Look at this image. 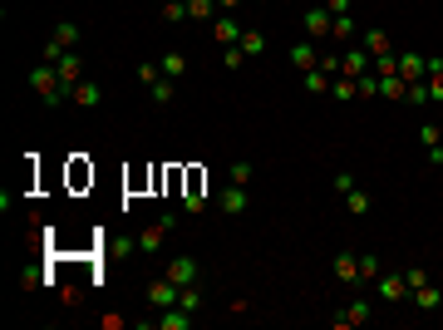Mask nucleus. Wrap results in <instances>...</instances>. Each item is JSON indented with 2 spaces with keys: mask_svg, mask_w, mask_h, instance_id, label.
I'll use <instances>...</instances> for the list:
<instances>
[{
  "mask_svg": "<svg viewBox=\"0 0 443 330\" xmlns=\"http://www.w3.org/2000/svg\"><path fill=\"white\" fill-rule=\"evenodd\" d=\"M414 306H419V311H439L443 291H439V286H419V291H414Z\"/></svg>",
  "mask_w": 443,
  "mask_h": 330,
  "instance_id": "nucleus-23",
  "label": "nucleus"
},
{
  "mask_svg": "<svg viewBox=\"0 0 443 330\" xmlns=\"http://www.w3.org/2000/svg\"><path fill=\"white\" fill-rule=\"evenodd\" d=\"M364 321H369V306H364V301H355V306H350L335 326H364Z\"/></svg>",
  "mask_w": 443,
  "mask_h": 330,
  "instance_id": "nucleus-27",
  "label": "nucleus"
},
{
  "mask_svg": "<svg viewBox=\"0 0 443 330\" xmlns=\"http://www.w3.org/2000/svg\"><path fill=\"white\" fill-rule=\"evenodd\" d=\"M236 45H241V55H246V59H256V55L266 50V35H261V30H241V40H236Z\"/></svg>",
  "mask_w": 443,
  "mask_h": 330,
  "instance_id": "nucleus-20",
  "label": "nucleus"
},
{
  "mask_svg": "<svg viewBox=\"0 0 443 330\" xmlns=\"http://www.w3.org/2000/svg\"><path fill=\"white\" fill-rule=\"evenodd\" d=\"M217 207L226 212V217H241V212H246V188H241V183H231V188L217 198Z\"/></svg>",
  "mask_w": 443,
  "mask_h": 330,
  "instance_id": "nucleus-10",
  "label": "nucleus"
},
{
  "mask_svg": "<svg viewBox=\"0 0 443 330\" xmlns=\"http://www.w3.org/2000/svg\"><path fill=\"white\" fill-rule=\"evenodd\" d=\"M374 74L384 79V74H399V59L394 55H374Z\"/></svg>",
  "mask_w": 443,
  "mask_h": 330,
  "instance_id": "nucleus-32",
  "label": "nucleus"
},
{
  "mask_svg": "<svg viewBox=\"0 0 443 330\" xmlns=\"http://www.w3.org/2000/svg\"><path fill=\"white\" fill-rule=\"evenodd\" d=\"M69 183H74V188H84V183H94V168H84V163L74 158V168H69Z\"/></svg>",
  "mask_w": 443,
  "mask_h": 330,
  "instance_id": "nucleus-35",
  "label": "nucleus"
},
{
  "mask_svg": "<svg viewBox=\"0 0 443 330\" xmlns=\"http://www.w3.org/2000/svg\"><path fill=\"white\" fill-rule=\"evenodd\" d=\"M168 232H173V217H168V222H153V227H148V232L138 237V251H163Z\"/></svg>",
  "mask_w": 443,
  "mask_h": 330,
  "instance_id": "nucleus-9",
  "label": "nucleus"
},
{
  "mask_svg": "<svg viewBox=\"0 0 443 330\" xmlns=\"http://www.w3.org/2000/svg\"><path fill=\"white\" fill-rule=\"evenodd\" d=\"M404 276H409V291H419V286H429V271H424V266H409Z\"/></svg>",
  "mask_w": 443,
  "mask_h": 330,
  "instance_id": "nucleus-40",
  "label": "nucleus"
},
{
  "mask_svg": "<svg viewBox=\"0 0 443 330\" xmlns=\"http://www.w3.org/2000/svg\"><path fill=\"white\" fill-rule=\"evenodd\" d=\"M350 5H355V0H326V10H330V15H350Z\"/></svg>",
  "mask_w": 443,
  "mask_h": 330,
  "instance_id": "nucleus-43",
  "label": "nucleus"
},
{
  "mask_svg": "<svg viewBox=\"0 0 443 330\" xmlns=\"http://www.w3.org/2000/svg\"><path fill=\"white\" fill-rule=\"evenodd\" d=\"M178 306H183V311H202V291H197V281H192V286H183Z\"/></svg>",
  "mask_w": 443,
  "mask_h": 330,
  "instance_id": "nucleus-30",
  "label": "nucleus"
},
{
  "mask_svg": "<svg viewBox=\"0 0 443 330\" xmlns=\"http://www.w3.org/2000/svg\"><path fill=\"white\" fill-rule=\"evenodd\" d=\"M212 40H217V45H236V40H241V25H236L231 15H217V20H212Z\"/></svg>",
  "mask_w": 443,
  "mask_h": 330,
  "instance_id": "nucleus-13",
  "label": "nucleus"
},
{
  "mask_svg": "<svg viewBox=\"0 0 443 330\" xmlns=\"http://www.w3.org/2000/svg\"><path fill=\"white\" fill-rule=\"evenodd\" d=\"M359 281H379V256H374V251L359 256Z\"/></svg>",
  "mask_w": 443,
  "mask_h": 330,
  "instance_id": "nucleus-29",
  "label": "nucleus"
},
{
  "mask_svg": "<svg viewBox=\"0 0 443 330\" xmlns=\"http://www.w3.org/2000/svg\"><path fill=\"white\" fill-rule=\"evenodd\" d=\"M50 40H54V45H64V50H74V45H79V25H74V20H59Z\"/></svg>",
  "mask_w": 443,
  "mask_h": 330,
  "instance_id": "nucleus-19",
  "label": "nucleus"
},
{
  "mask_svg": "<svg viewBox=\"0 0 443 330\" xmlns=\"http://www.w3.org/2000/svg\"><path fill=\"white\" fill-rule=\"evenodd\" d=\"M158 79H163V69H158V64H138V84H148V89H153Z\"/></svg>",
  "mask_w": 443,
  "mask_h": 330,
  "instance_id": "nucleus-37",
  "label": "nucleus"
},
{
  "mask_svg": "<svg viewBox=\"0 0 443 330\" xmlns=\"http://www.w3.org/2000/svg\"><path fill=\"white\" fill-rule=\"evenodd\" d=\"M340 59H345V55H326V50H321V69H326V74H340Z\"/></svg>",
  "mask_w": 443,
  "mask_h": 330,
  "instance_id": "nucleus-41",
  "label": "nucleus"
},
{
  "mask_svg": "<svg viewBox=\"0 0 443 330\" xmlns=\"http://www.w3.org/2000/svg\"><path fill=\"white\" fill-rule=\"evenodd\" d=\"M188 20H197V25L217 20V0H188Z\"/></svg>",
  "mask_w": 443,
  "mask_h": 330,
  "instance_id": "nucleus-22",
  "label": "nucleus"
},
{
  "mask_svg": "<svg viewBox=\"0 0 443 330\" xmlns=\"http://www.w3.org/2000/svg\"><path fill=\"white\" fill-rule=\"evenodd\" d=\"M364 69H369V59H364V55H359V50H350V55H345V59H340V74H350V79H359V74H364Z\"/></svg>",
  "mask_w": 443,
  "mask_h": 330,
  "instance_id": "nucleus-24",
  "label": "nucleus"
},
{
  "mask_svg": "<svg viewBox=\"0 0 443 330\" xmlns=\"http://www.w3.org/2000/svg\"><path fill=\"white\" fill-rule=\"evenodd\" d=\"M399 74H404L409 84H414V79H429V59H424V55H409V50H404V55H399Z\"/></svg>",
  "mask_w": 443,
  "mask_h": 330,
  "instance_id": "nucleus-12",
  "label": "nucleus"
},
{
  "mask_svg": "<svg viewBox=\"0 0 443 330\" xmlns=\"http://www.w3.org/2000/svg\"><path fill=\"white\" fill-rule=\"evenodd\" d=\"M404 94H409V79H404V74H384V79H379V99L399 104Z\"/></svg>",
  "mask_w": 443,
  "mask_h": 330,
  "instance_id": "nucleus-17",
  "label": "nucleus"
},
{
  "mask_svg": "<svg viewBox=\"0 0 443 330\" xmlns=\"http://www.w3.org/2000/svg\"><path fill=\"white\" fill-rule=\"evenodd\" d=\"M226 178H231V183H241V188H246V183H251V163H241V158H236V163H231V173H226Z\"/></svg>",
  "mask_w": 443,
  "mask_h": 330,
  "instance_id": "nucleus-39",
  "label": "nucleus"
},
{
  "mask_svg": "<svg viewBox=\"0 0 443 330\" xmlns=\"http://www.w3.org/2000/svg\"><path fill=\"white\" fill-rule=\"evenodd\" d=\"M217 5H222V10H231V5H241V0H217Z\"/></svg>",
  "mask_w": 443,
  "mask_h": 330,
  "instance_id": "nucleus-44",
  "label": "nucleus"
},
{
  "mask_svg": "<svg viewBox=\"0 0 443 330\" xmlns=\"http://www.w3.org/2000/svg\"><path fill=\"white\" fill-rule=\"evenodd\" d=\"M291 64H296L301 74H306V69H316V64H321V45H316V40L296 45V50H291Z\"/></svg>",
  "mask_w": 443,
  "mask_h": 330,
  "instance_id": "nucleus-11",
  "label": "nucleus"
},
{
  "mask_svg": "<svg viewBox=\"0 0 443 330\" xmlns=\"http://www.w3.org/2000/svg\"><path fill=\"white\" fill-rule=\"evenodd\" d=\"M69 99H74L79 109H99V104H104V89H99L94 79H79V84L69 89Z\"/></svg>",
  "mask_w": 443,
  "mask_h": 330,
  "instance_id": "nucleus-5",
  "label": "nucleus"
},
{
  "mask_svg": "<svg viewBox=\"0 0 443 330\" xmlns=\"http://www.w3.org/2000/svg\"><path fill=\"white\" fill-rule=\"evenodd\" d=\"M54 69H59V74H64V89H74V84H79V79H84V59H79V55H74V50H69V55H64V59H59V64H54Z\"/></svg>",
  "mask_w": 443,
  "mask_h": 330,
  "instance_id": "nucleus-16",
  "label": "nucleus"
},
{
  "mask_svg": "<svg viewBox=\"0 0 443 330\" xmlns=\"http://www.w3.org/2000/svg\"><path fill=\"white\" fill-rule=\"evenodd\" d=\"M355 35H359L355 15H335V30H330V40H355Z\"/></svg>",
  "mask_w": 443,
  "mask_h": 330,
  "instance_id": "nucleus-25",
  "label": "nucleus"
},
{
  "mask_svg": "<svg viewBox=\"0 0 443 330\" xmlns=\"http://www.w3.org/2000/svg\"><path fill=\"white\" fill-rule=\"evenodd\" d=\"M404 99H409V104H429V84H424V79H414V84H409V94H404Z\"/></svg>",
  "mask_w": 443,
  "mask_h": 330,
  "instance_id": "nucleus-38",
  "label": "nucleus"
},
{
  "mask_svg": "<svg viewBox=\"0 0 443 330\" xmlns=\"http://www.w3.org/2000/svg\"><path fill=\"white\" fill-rule=\"evenodd\" d=\"M178 296H183V286H178L173 276H158V281L148 286V306H153V311H168V306H178Z\"/></svg>",
  "mask_w": 443,
  "mask_h": 330,
  "instance_id": "nucleus-2",
  "label": "nucleus"
},
{
  "mask_svg": "<svg viewBox=\"0 0 443 330\" xmlns=\"http://www.w3.org/2000/svg\"><path fill=\"white\" fill-rule=\"evenodd\" d=\"M369 203H374V198H369L364 188H350V193H345V207H350V217H364V212H369Z\"/></svg>",
  "mask_w": 443,
  "mask_h": 330,
  "instance_id": "nucleus-21",
  "label": "nucleus"
},
{
  "mask_svg": "<svg viewBox=\"0 0 443 330\" xmlns=\"http://www.w3.org/2000/svg\"><path fill=\"white\" fill-rule=\"evenodd\" d=\"M163 276H173V281H178V286H192V281H197V276H202V266H197V256H173V261H168V271H163Z\"/></svg>",
  "mask_w": 443,
  "mask_h": 330,
  "instance_id": "nucleus-4",
  "label": "nucleus"
},
{
  "mask_svg": "<svg viewBox=\"0 0 443 330\" xmlns=\"http://www.w3.org/2000/svg\"><path fill=\"white\" fill-rule=\"evenodd\" d=\"M222 64H226V69H241V64H246V55H241V45H226V55H222Z\"/></svg>",
  "mask_w": 443,
  "mask_h": 330,
  "instance_id": "nucleus-36",
  "label": "nucleus"
},
{
  "mask_svg": "<svg viewBox=\"0 0 443 330\" xmlns=\"http://www.w3.org/2000/svg\"><path fill=\"white\" fill-rule=\"evenodd\" d=\"M158 69H163V79H183V74H188V55H183V50H168V55L158 59Z\"/></svg>",
  "mask_w": 443,
  "mask_h": 330,
  "instance_id": "nucleus-15",
  "label": "nucleus"
},
{
  "mask_svg": "<svg viewBox=\"0 0 443 330\" xmlns=\"http://www.w3.org/2000/svg\"><path fill=\"white\" fill-rule=\"evenodd\" d=\"M163 20L168 25H183L188 20V0H163Z\"/></svg>",
  "mask_w": 443,
  "mask_h": 330,
  "instance_id": "nucleus-28",
  "label": "nucleus"
},
{
  "mask_svg": "<svg viewBox=\"0 0 443 330\" xmlns=\"http://www.w3.org/2000/svg\"><path fill=\"white\" fill-rule=\"evenodd\" d=\"M355 84H359V99H374V94H379V79H374L369 69H364V74H359Z\"/></svg>",
  "mask_w": 443,
  "mask_h": 330,
  "instance_id": "nucleus-33",
  "label": "nucleus"
},
{
  "mask_svg": "<svg viewBox=\"0 0 443 330\" xmlns=\"http://www.w3.org/2000/svg\"><path fill=\"white\" fill-rule=\"evenodd\" d=\"M153 326H158V330H188V326H192V311H183V306H168V311H163Z\"/></svg>",
  "mask_w": 443,
  "mask_h": 330,
  "instance_id": "nucleus-14",
  "label": "nucleus"
},
{
  "mask_svg": "<svg viewBox=\"0 0 443 330\" xmlns=\"http://www.w3.org/2000/svg\"><path fill=\"white\" fill-rule=\"evenodd\" d=\"M30 89H35L45 104H59V99L69 94V89H64V74H59L54 64H45V59L35 64V74H30Z\"/></svg>",
  "mask_w": 443,
  "mask_h": 330,
  "instance_id": "nucleus-1",
  "label": "nucleus"
},
{
  "mask_svg": "<svg viewBox=\"0 0 443 330\" xmlns=\"http://www.w3.org/2000/svg\"><path fill=\"white\" fill-rule=\"evenodd\" d=\"M429 99H439L443 104V74H429Z\"/></svg>",
  "mask_w": 443,
  "mask_h": 330,
  "instance_id": "nucleus-42",
  "label": "nucleus"
},
{
  "mask_svg": "<svg viewBox=\"0 0 443 330\" xmlns=\"http://www.w3.org/2000/svg\"><path fill=\"white\" fill-rule=\"evenodd\" d=\"M404 296H409V276H404V271H399V276H379V301L394 306V301H404Z\"/></svg>",
  "mask_w": 443,
  "mask_h": 330,
  "instance_id": "nucleus-7",
  "label": "nucleus"
},
{
  "mask_svg": "<svg viewBox=\"0 0 443 330\" xmlns=\"http://www.w3.org/2000/svg\"><path fill=\"white\" fill-rule=\"evenodd\" d=\"M301 25H306V35H311V40L321 45V40H330V30H335V15H330V10H326V5H311Z\"/></svg>",
  "mask_w": 443,
  "mask_h": 330,
  "instance_id": "nucleus-3",
  "label": "nucleus"
},
{
  "mask_svg": "<svg viewBox=\"0 0 443 330\" xmlns=\"http://www.w3.org/2000/svg\"><path fill=\"white\" fill-rule=\"evenodd\" d=\"M173 94H178L173 79H158V84H153V104H173Z\"/></svg>",
  "mask_w": 443,
  "mask_h": 330,
  "instance_id": "nucleus-34",
  "label": "nucleus"
},
{
  "mask_svg": "<svg viewBox=\"0 0 443 330\" xmlns=\"http://www.w3.org/2000/svg\"><path fill=\"white\" fill-rule=\"evenodd\" d=\"M364 50L369 55H389V35L384 30H364Z\"/></svg>",
  "mask_w": 443,
  "mask_h": 330,
  "instance_id": "nucleus-26",
  "label": "nucleus"
},
{
  "mask_svg": "<svg viewBox=\"0 0 443 330\" xmlns=\"http://www.w3.org/2000/svg\"><path fill=\"white\" fill-rule=\"evenodd\" d=\"M202 203H207V198H202V173H197V168H188V193H183V212H192V217H197V212H202Z\"/></svg>",
  "mask_w": 443,
  "mask_h": 330,
  "instance_id": "nucleus-6",
  "label": "nucleus"
},
{
  "mask_svg": "<svg viewBox=\"0 0 443 330\" xmlns=\"http://www.w3.org/2000/svg\"><path fill=\"white\" fill-rule=\"evenodd\" d=\"M335 281H345V286H350V281H359V256L340 251V256H335Z\"/></svg>",
  "mask_w": 443,
  "mask_h": 330,
  "instance_id": "nucleus-18",
  "label": "nucleus"
},
{
  "mask_svg": "<svg viewBox=\"0 0 443 330\" xmlns=\"http://www.w3.org/2000/svg\"><path fill=\"white\" fill-rule=\"evenodd\" d=\"M439 153H443V143H439Z\"/></svg>",
  "mask_w": 443,
  "mask_h": 330,
  "instance_id": "nucleus-45",
  "label": "nucleus"
},
{
  "mask_svg": "<svg viewBox=\"0 0 443 330\" xmlns=\"http://www.w3.org/2000/svg\"><path fill=\"white\" fill-rule=\"evenodd\" d=\"M419 143H424V148H439V143H443V128H439V123H424V128H419Z\"/></svg>",
  "mask_w": 443,
  "mask_h": 330,
  "instance_id": "nucleus-31",
  "label": "nucleus"
},
{
  "mask_svg": "<svg viewBox=\"0 0 443 330\" xmlns=\"http://www.w3.org/2000/svg\"><path fill=\"white\" fill-rule=\"evenodd\" d=\"M330 79H335V74H326V69L316 64V69H306V74H301V89H306L311 99H321V94H330Z\"/></svg>",
  "mask_w": 443,
  "mask_h": 330,
  "instance_id": "nucleus-8",
  "label": "nucleus"
}]
</instances>
